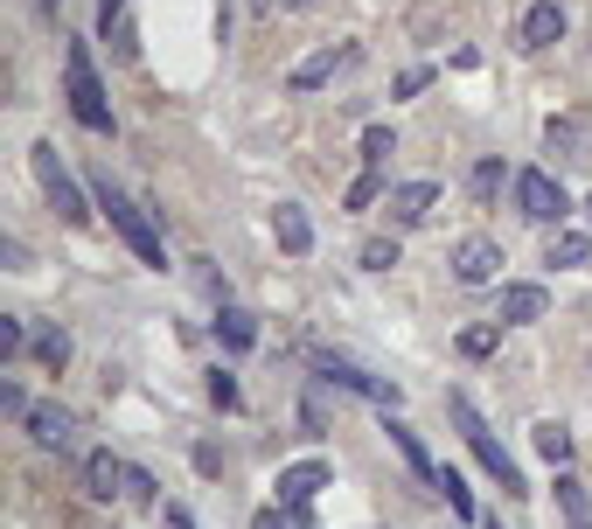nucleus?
<instances>
[{
    "label": "nucleus",
    "instance_id": "obj_1",
    "mask_svg": "<svg viewBox=\"0 0 592 529\" xmlns=\"http://www.w3.org/2000/svg\"><path fill=\"white\" fill-rule=\"evenodd\" d=\"M446 419L461 425V439H467V452L474 460H481V474L502 487V495H530V481H523V467H515V452L495 439V425L481 419V411H474V397L467 390H446Z\"/></svg>",
    "mask_w": 592,
    "mask_h": 529
},
{
    "label": "nucleus",
    "instance_id": "obj_2",
    "mask_svg": "<svg viewBox=\"0 0 592 529\" xmlns=\"http://www.w3.org/2000/svg\"><path fill=\"white\" fill-rule=\"evenodd\" d=\"M91 188H98V210L112 216V231H119V237L132 244V258H140V264H154V272H167L161 231H154V223H147V210H140V202H132L126 188H119V181L105 175V167H98V175H91Z\"/></svg>",
    "mask_w": 592,
    "mask_h": 529
},
{
    "label": "nucleus",
    "instance_id": "obj_3",
    "mask_svg": "<svg viewBox=\"0 0 592 529\" xmlns=\"http://www.w3.org/2000/svg\"><path fill=\"white\" fill-rule=\"evenodd\" d=\"M63 105H70V119H78L84 132H112V126H119V119H112L105 84H98V63H91L84 43L63 49Z\"/></svg>",
    "mask_w": 592,
    "mask_h": 529
},
{
    "label": "nucleus",
    "instance_id": "obj_4",
    "mask_svg": "<svg viewBox=\"0 0 592 529\" xmlns=\"http://www.w3.org/2000/svg\"><path fill=\"white\" fill-rule=\"evenodd\" d=\"M28 167H35V181H43L49 210L63 216L70 231H84V223H91V202H84L78 175H70V167H63V154H56V140H35V146H28Z\"/></svg>",
    "mask_w": 592,
    "mask_h": 529
},
{
    "label": "nucleus",
    "instance_id": "obj_5",
    "mask_svg": "<svg viewBox=\"0 0 592 529\" xmlns=\"http://www.w3.org/2000/svg\"><path fill=\"white\" fill-rule=\"evenodd\" d=\"M509 188H515V210H523L530 223H544V231H565L571 196H565V181L550 175V167H523V175H515Z\"/></svg>",
    "mask_w": 592,
    "mask_h": 529
},
{
    "label": "nucleus",
    "instance_id": "obj_6",
    "mask_svg": "<svg viewBox=\"0 0 592 529\" xmlns=\"http://www.w3.org/2000/svg\"><path fill=\"white\" fill-rule=\"evenodd\" d=\"M321 384H335V390H349V397H370L376 411H397V397H405L391 376H370V369L341 363V355H321Z\"/></svg>",
    "mask_w": 592,
    "mask_h": 529
},
{
    "label": "nucleus",
    "instance_id": "obj_7",
    "mask_svg": "<svg viewBox=\"0 0 592 529\" xmlns=\"http://www.w3.org/2000/svg\"><path fill=\"white\" fill-rule=\"evenodd\" d=\"M321 487H335V467H328V460H293V467H279V508H314Z\"/></svg>",
    "mask_w": 592,
    "mask_h": 529
},
{
    "label": "nucleus",
    "instance_id": "obj_8",
    "mask_svg": "<svg viewBox=\"0 0 592 529\" xmlns=\"http://www.w3.org/2000/svg\"><path fill=\"white\" fill-rule=\"evenodd\" d=\"M544 314H550V293L537 279H509L502 299H495V320H502V328H530V320H544Z\"/></svg>",
    "mask_w": 592,
    "mask_h": 529
},
{
    "label": "nucleus",
    "instance_id": "obj_9",
    "mask_svg": "<svg viewBox=\"0 0 592 529\" xmlns=\"http://www.w3.org/2000/svg\"><path fill=\"white\" fill-rule=\"evenodd\" d=\"M384 210H391V231H418L439 210V181H397L384 196Z\"/></svg>",
    "mask_w": 592,
    "mask_h": 529
},
{
    "label": "nucleus",
    "instance_id": "obj_10",
    "mask_svg": "<svg viewBox=\"0 0 592 529\" xmlns=\"http://www.w3.org/2000/svg\"><path fill=\"white\" fill-rule=\"evenodd\" d=\"M349 63H356V43H328V49H314L307 63L286 70V91H321V84H335V70H349Z\"/></svg>",
    "mask_w": 592,
    "mask_h": 529
},
{
    "label": "nucleus",
    "instance_id": "obj_11",
    "mask_svg": "<svg viewBox=\"0 0 592 529\" xmlns=\"http://www.w3.org/2000/svg\"><path fill=\"white\" fill-rule=\"evenodd\" d=\"M495 272H502V244L495 237H461L453 244V279H461V286H488Z\"/></svg>",
    "mask_w": 592,
    "mask_h": 529
},
{
    "label": "nucleus",
    "instance_id": "obj_12",
    "mask_svg": "<svg viewBox=\"0 0 592 529\" xmlns=\"http://www.w3.org/2000/svg\"><path fill=\"white\" fill-rule=\"evenodd\" d=\"M515 43H523V49L565 43V0H537V8H523V22H515Z\"/></svg>",
    "mask_w": 592,
    "mask_h": 529
},
{
    "label": "nucleus",
    "instance_id": "obj_13",
    "mask_svg": "<svg viewBox=\"0 0 592 529\" xmlns=\"http://www.w3.org/2000/svg\"><path fill=\"white\" fill-rule=\"evenodd\" d=\"M98 35L112 43V56H119V63H132V56H140V28H132V0H98Z\"/></svg>",
    "mask_w": 592,
    "mask_h": 529
},
{
    "label": "nucleus",
    "instance_id": "obj_14",
    "mask_svg": "<svg viewBox=\"0 0 592 529\" xmlns=\"http://www.w3.org/2000/svg\"><path fill=\"white\" fill-rule=\"evenodd\" d=\"M28 439L43 446V452H70V446H78V419H70L63 404H35V419H28Z\"/></svg>",
    "mask_w": 592,
    "mask_h": 529
},
{
    "label": "nucleus",
    "instance_id": "obj_15",
    "mask_svg": "<svg viewBox=\"0 0 592 529\" xmlns=\"http://www.w3.org/2000/svg\"><path fill=\"white\" fill-rule=\"evenodd\" d=\"M84 487H91V502H126V460H119V452H91V460H84Z\"/></svg>",
    "mask_w": 592,
    "mask_h": 529
},
{
    "label": "nucleus",
    "instance_id": "obj_16",
    "mask_svg": "<svg viewBox=\"0 0 592 529\" xmlns=\"http://www.w3.org/2000/svg\"><path fill=\"white\" fill-rule=\"evenodd\" d=\"M272 237H279L286 258H307V251H314V223H307V210H300V202H279V210H272Z\"/></svg>",
    "mask_w": 592,
    "mask_h": 529
},
{
    "label": "nucleus",
    "instance_id": "obj_17",
    "mask_svg": "<svg viewBox=\"0 0 592 529\" xmlns=\"http://www.w3.org/2000/svg\"><path fill=\"white\" fill-rule=\"evenodd\" d=\"M550 495H558V516H565V529H592V502H585V481L571 474V467H558V481H550Z\"/></svg>",
    "mask_w": 592,
    "mask_h": 529
},
{
    "label": "nucleus",
    "instance_id": "obj_18",
    "mask_svg": "<svg viewBox=\"0 0 592 529\" xmlns=\"http://www.w3.org/2000/svg\"><path fill=\"white\" fill-rule=\"evenodd\" d=\"M217 342L244 355V349H258V314H244V307H217Z\"/></svg>",
    "mask_w": 592,
    "mask_h": 529
},
{
    "label": "nucleus",
    "instance_id": "obj_19",
    "mask_svg": "<svg viewBox=\"0 0 592 529\" xmlns=\"http://www.w3.org/2000/svg\"><path fill=\"white\" fill-rule=\"evenodd\" d=\"M544 264H558V272H585V264H592V231H550V258Z\"/></svg>",
    "mask_w": 592,
    "mask_h": 529
},
{
    "label": "nucleus",
    "instance_id": "obj_20",
    "mask_svg": "<svg viewBox=\"0 0 592 529\" xmlns=\"http://www.w3.org/2000/svg\"><path fill=\"white\" fill-rule=\"evenodd\" d=\"M384 432H391V446H397V452H405V467H411V474H418V481H439V467H432V452H426V446H418V432H411L405 419H384Z\"/></svg>",
    "mask_w": 592,
    "mask_h": 529
},
{
    "label": "nucleus",
    "instance_id": "obj_21",
    "mask_svg": "<svg viewBox=\"0 0 592 529\" xmlns=\"http://www.w3.org/2000/svg\"><path fill=\"white\" fill-rule=\"evenodd\" d=\"M544 146H550V161H585L579 154V146H585V119H571V111H565V119H550L544 126Z\"/></svg>",
    "mask_w": 592,
    "mask_h": 529
},
{
    "label": "nucleus",
    "instance_id": "obj_22",
    "mask_svg": "<svg viewBox=\"0 0 592 529\" xmlns=\"http://www.w3.org/2000/svg\"><path fill=\"white\" fill-rule=\"evenodd\" d=\"M453 349H461L467 363H488V355L502 349V320H474V328H461V334H453Z\"/></svg>",
    "mask_w": 592,
    "mask_h": 529
},
{
    "label": "nucleus",
    "instance_id": "obj_23",
    "mask_svg": "<svg viewBox=\"0 0 592 529\" xmlns=\"http://www.w3.org/2000/svg\"><path fill=\"white\" fill-rule=\"evenodd\" d=\"M530 446H537V452H544L550 467H571V425H558V419L530 425Z\"/></svg>",
    "mask_w": 592,
    "mask_h": 529
},
{
    "label": "nucleus",
    "instance_id": "obj_24",
    "mask_svg": "<svg viewBox=\"0 0 592 529\" xmlns=\"http://www.w3.org/2000/svg\"><path fill=\"white\" fill-rule=\"evenodd\" d=\"M28 355L56 376V369L70 363V328H56V320H49V328H35V349H28Z\"/></svg>",
    "mask_w": 592,
    "mask_h": 529
},
{
    "label": "nucleus",
    "instance_id": "obj_25",
    "mask_svg": "<svg viewBox=\"0 0 592 529\" xmlns=\"http://www.w3.org/2000/svg\"><path fill=\"white\" fill-rule=\"evenodd\" d=\"M391 188H397V181H384V167H362V175L349 181V196H341V202H349V210H376V202H384Z\"/></svg>",
    "mask_w": 592,
    "mask_h": 529
},
{
    "label": "nucleus",
    "instance_id": "obj_26",
    "mask_svg": "<svg viewBox=\"0 0 592 529\" xmlns=\"http://www.w3.org/2000/svg\"><path fill=\"white\" fill-rule=\"evenodd\" d=\"M356 264H362V272H391V264H405V244H397V231H391V237H362Z\"/></svg>",
    "mask_w": 592,
    "mask_h": 529
},
{
    "label": "nucleus",
    "instance_id": "obj_27",
    "mask_svg": "<svg viewBox=\"0 0 592 529\" xmlns=\"http://www.w3.org/2000/svg\"><path fill=\"white\" fill-rule=\"evenodd\" d=\"M502 181H515L502 161H474V175H467V188H474V202H495L502 196Z\"/></svg>",
    "mask_w": 592,
    "mask_h": 529
},
{
    "label": "nucleus",
    "instance_id": "obj_28",
    "mask_svg": "<svg viewBox=\"0 0 592 529\" xmlns=\"http://www.w3.org/2000/svg\"><path fill=\"white\" fill-rule=\"evenodd\" d=\"M439 495H446V508H453V516H461V522H481V516H474V495H467V481L461 474H453V467H439Z\"/></svg>",
    "mask_w": 592,
    "mask_h": 529
},
{
    "label": "nucleus",
    "instance_id": "obj_29",
    "mask_svg": "<svg viewBox=\"0 0 592 529\" xmlns=\"http://www.w3.org/2000/svg\"><path fill=\"white\" fill-rule=\"evenodd\" d=\"M35 349V334H28V320L22 314H0V355H8V363H22V355Z\"/></svg>",
    "mask_w": 592,
    "mask_h": 529
},
{
    "label": "nucleus",
    "instance_id": "obj_30",
    "mask_svg": "<svg viewBox=\"0 0 592 529\" xmlns=\"http://www.w3.org/2000/svg\"><path fill=\"white\" fill-rule=\"evenodd\" d=\"M126 502L132 508H161V481L147 474V467H132V460H126Z\"/></svg>",
    "mask_w": 592,
    "mask_h": 529
},
{
    "label": "nucleus",
    "instance_id": "obj_31",
    "mask_svg": "<svg viewBox=\"0 0 592 529\" xmlns=\"http://www.w3.org/2000/svg\"><path fill=\"white\" fill-rule=\"evenodd\" d=\"M397 154V132L391 126H362V167H384Z\"/></svg>",
    "mask_w": 592,
    "mask_h": 529
},
{
    "label": "nucleus",
    "instance_id": "obj_32",
    "mask_svg": "<svg viewBox=\"0 0 592 529\" xmlns=\"http://www.w3.org/2000/svg\"><path fill=\"white\" fill-rule=\"evenodd\" d=\"M0 419H14V425H28L35 419V404H28V390L14 384V376H0Z\"/></svg>",
    "mask_w": 592,
    "mask_h": 529
},
{
    "label": "nucleus",
    "instance_id": "obj_33",
    "mask_svg": "<svg viewBox=\"0 0 592 529\" xmlns=\"http://www.w3.org/2000/svg\"><path fill=\"white\" fill-rule=\"evenodd\" d=\"M209 404H217V411H237L244 404V390H237L231 369H209Z\"/></svg>",
    "mask_w": 592,
    "mask_h": 529
},
{
    "label": "nucleus",
    "instance_id": "obj_34",
    "mask_svg": "<svg viewBox=\"0 0 592 529\" xmlns=\"http://www.w3.org/2000/svg\"><path fill=\"white\" fill-rule=\"evenodd\" d=\"M426 84H432V63H411V70H397V78H391V98H418Z\"/></svg>",
    "mask_w": 592,
    "mask_h": 529
},
{
    "label": "nucleus",
    "instance_id": "obj_35",
    "mask_svg": "<svg viewBox=\"0 0 592 529\" xmlns=\"http://www.w3.org/2000/svg\"><path fill=\"white\" fill-rule=\"evenodd\" d=\"M196 286H202L209 299H217V307H231V286H223V272H217L209 258H196Z\"/></svg>",
    "mask_w": 592,
    "mask_h": 529
},
{
    "label": "nucleus",
    "instance_id": "obj_36",
    "mask_svg": "<svg viewBox=\"0 0 592 529\" xmlns=\"http://www.w3.org/2000/svg\"><path fill=\"white\" fill-rule=\"evenodd\" d=\"M0 264H8V272H28V244H22V237H14V231H8V237H0Z\"/></svg>",
    "mask_w": 592,
    "mask_h": 529
},
{
    "label": "nucleus",
    "instance_id": "obj_37",
    "mask_svg": "<svg viewBox=\"0 0 592 529\" xmlns=\"http://www.w3.org/2000/svg\"><path fill=\"white\" fill-rule=\"evenodd\" d=\"M300 439H328V419H321V404H314V397L300 404Z\"/></svg>",
    "mask_w": 592,
    "mask_h": 529
},
{
    "label": "nucleus",
    "instance_id": "obj_38",
    "mask_svg": "<svg viewBox=\"0 0 592 529\" xmlns=\"http://www.w3.org/2000/svg\"><path fill=\"white\" fill-rule=\"evenodd\" d=\"M252 529H293V516H286V508L272 502V508H258V516H252Z\"/></svg>",
    "mask_w": 592,
    "mask_h": 529
},
{
    "label": "nucleus",
    "instance_id": "obj_39",
    "mask_svg": "<svg viewBox=\"0 0 592 529\" xmlns=\"http://www.w3.org/2000/svg\"><path fill=\"white\" fill-rule=\"evenodd\" d=\"M161 522H167V529H196V516H188L182 502H161Z\"/></svg>",
    "mask_w": 592,
    "mask_h": 529
},
{
    "label": "nucleus",
    "instance_id": "obj_40",
    "mask_svg": "<svg viewBox=\"0 0 592 529\" xmlns=\"http://www.w3.org/2000/svg\"><path fill=\"white\" fill-rule=\"evenodd\" d=\"M196 474H223V452L217 446H196Z\"/></svg>",
    "mask_w": 592,
    "mask_h": 529
},
{
    "label": "nucleus",
    "instance_id": "obj_41",
    "mask_svg": "<svg viewBox=\"0 0 592 529\" xmlns=\"http://www.w3.org/2000/svg\"><path fill=\"white\" fill-rule=\"evenodd\" d=\"M286 8H321V0H286Z\"/></svg>",
    "mask_w": 592,
    "mask_h": 529
},
{
    "label": "nucleus",
    "instance_id": "obj_42",
    "mask_svg": "<svg viewBox=\"0 0 592 529\" xmlns=\"http://www.w3.org/2000/svg\"><path fill=\"white\" fill-rule=\"evenodd\" d=\"M252 8H258V14H265V8H272V0H252Z\"/></svg>",
    "mask_w": 592,
    "mask_h": 529
},
{
    "label": "nucleus",
    "instance_id": "obj_43",
    "mask_svg": "<svg viewBox=\"0 0 592 529\" xmlns=\"http://www.w3.org/2000/svg\"><path fill=\"white\" fill-rule=\"evenodd\" d=\"M43 8H49V14H56V8H63V0H43Z\"/></svg>",
    "mask_w": 592,
    "mask_h": 529
},
{
    "label": "nucleus",
    "instance_id": "obj_44",
    "mask_svg": "<svg viewBox=\"0 0 592 529\" xmlns=\"http://www.w3.org/2000/svg\"><path fill=\"white\" fill-rule=\"evenodd\" d=\"M481 529H502V522H495V516H488V522H481Z\"/></svg>",
    "mask_w": 592,
    "mask_h": 529
},
{
    "label": "nucleus",
    "instance_id": "obj_45",
    "mask_svg": "<svg viewBox=\"0 0 592 529\" xmlns=\"http://www.w3.org/2000/svg\"><path fill=\"white\" fill-rule=\"evenodd\" d=\"M585 216H592V196H585Z\"/></svg>",
    "mask_w": 592,
    "mask_h": 529
}]
</instances>
